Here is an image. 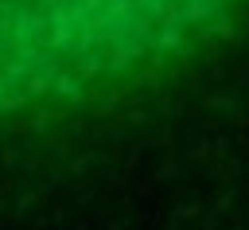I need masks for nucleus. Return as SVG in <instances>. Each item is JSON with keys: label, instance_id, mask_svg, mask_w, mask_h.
<instances>
[{"label": "nucleus", "instance_id": "f257e3e1", "mask_svg": "<svg viewBox=\"0 0 249 230\" xmlns=\"http://www.w3.org/2000/svg\"><path fill=\"white\" fill-rule=\"evenodd\" d=\"M206 0H0V113L82 101L156 55Z\"/></svg>", "mask_w": 249, "mask_h": 230}]
</instances>
